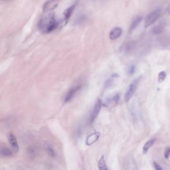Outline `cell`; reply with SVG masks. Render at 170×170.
Listing matches in <instances>:
<instances>
[{
    "mask_svg": "<svg viewBox=\"0 0 170 170\" xmlns=\"http://www.w3.org/2000/svg\"><path fill=\"white\" fill-rule=\"evenodd\" d=\"M162 11L161 9H157L150 13L146 17L145 22V27L147 28L155 23L161 16Z\"/></svg>",
    "mask_w": 170,
    "mask_h": 170,
    "instance_id": "cell-2",
    "label": "cell"
},
{
    "mask_svg": "<svg viewBox=\"0 0 170 170\" xmlns=\"http://www.w3.org/2000/svg\"><path fill=\"white\" fill-rule=\"evenodd\" d=\"M166 24L165 22H161L152 28L151 32L155 35H160L164 32L166 28Z\"/></svg>",
    "mask_w": 170,
    "mask_h": 170,
    "instance_id": "cell-7",
    "label": "cell"
},
{
    "mask_svg": "<svg viewBox=\"0 0 170 170\" xmlns=\"http://www.w3.org/2000/svg\"><path fill=\"white\" fill-rule=\"evenodd\" d=\"M8 139L13 149L15 152H18L19 151V145L15 136L12 133H9L8 135Z\"/></svg>",
    "mask_w": 170,
    "mask_h": 170,
    "instance_id": "cell-10",
    "label": "cell"
},
{
    "mask_svg": "<svg viewBox=\"0 0 170 170\" xmlns=\"http://www.w3.org/2000/svg\"><path fill=\"white\" fill-rule=\"evenodd\" d=\"M141 79V76L137 78L130 85L128 89H127V91L126 92L125 96H124V99L126 102L129 101L130 99L131 98V97H132L136 91L138 83H139Z\"/></svg>",
    "mask_w": 170,
    "mask_h": 170,
    "instance_id": "cell-3",
    "label": "cell"
},
{
    "mask_svg": "<svg viewBox=\"0 0 170 170\" xmlns=\"http://www.w3.org/2000/svg\"><path fill=\"white\" fill-rule=\"evenodd\" d=\"M142 19H143V17L141 16H139L137 17L136 18L134 19L132 23L131 24V25L130 26L129 28V32H132L133 31L136 29V28L138 27L139 24H140L141 22L142 21Z\"/></svg>",
    "mask_w": 170,
    "mask_h": 170,
    "instance_id": "cell-12",
    "label": "cell"
},
{
    "mask_svg": "<svg viewBox=\"0 0 170 170\" xmlns=\"http://www.w3.org/2000/svg\"><path fill=\"white\" fill-rule=\"evenodd\" d=\"M122 30L120 27H115L113 28L109 34V38L111 40H115L121 36Z\"/></svg>",
    "mask_w": 170,
    "mask_h": 170,
    "instance_id": "cell-11",
    "label": "cell"
},
{
    "mask_svg": "<svg viewBox=\"0 0 170 170\" xmlns=\"http://www.w3.org/2000/svg\"><path fill=\"white\" fill-rule=\"evenodd\" d=\"M157 45L161 49H170V38L167 35H163L157 39Z\"/></svg>",
    "mask_w": 170,
    "mask_h": 170,
    "instance_id": "cell-4",
    "label": "cell"
},
{
    "mask_svg": "<svg viewBox=\"0 0 170 170\" xmlns=\"http://www.w3.org/2000/svg\"><path fill=\"white\" fill-rule=\"evenodd\" d=\"M170 155V147H167L165 149V151L164 153V155L166 159L169 158Z\"/></svg>",
    "mask_w": 170,
    "mask_h": 170,
    "instance_id": "cell-22",
    "label": "cell"
},
{
    "mask_svg": "<svg viewBox=\"0 0 170 170\" xmlns=\"http://www.w3.org/2000/svg\"><path fill=\"white\" fill-rule=\"evenodd\" d=\"M46 152H47V153L51 157H54V152L53 150V148H51L50 146H49V145H46Z\"/></svg>",
    "mask_w": 170,
    "mask_h": 170,
    "instance_id": "cell-20",
    "label": "cell"
},
{
    "mask_svg": "<svg viewBox=\"0 0 170 170\" xmlns=\"http://www.w3.org/2000/svg\"><path fill=\"white\" fill-rule=\"evenodd\" d=\"M58 5V2L49 1H46L43 6V11L45 13L49 12L52 9H54Z\"/></svg>",
    "mask_w": 170,
    "mask_h": 170,
    "instance_id": "cell-8",
    "label": "cell"
},
{
    "mask_svg": "<svg viewBox=\"0 0 170 170\" xmlns=\"http://www.w3.org/2000/svg\"><path fill=\"white\" fill-rule=\"evenodd\" d=\"M135 71H136V67L134 65H131L130 66H129L127 69V72L130 76L133 75L135 73Z\"/></svg>",
    "mask_w": 170,
    "mask_h": 170,
    "instance_id": "cell-19",
    "label": "cell"
},
{
    "mask_svg": "<svg viewBox=\"0 0 170 170\" xmlns=\"http://www.w3.org/2000/svg\"><path fill=\"white\" fill-rule=\"evenodd\" d=\"M76 7V4H73L70 7H68L65 11L64 12V15L65 16V24L68 23V21L69 20L71 15L72 14L73 11H74V9Z\"/></svg>",
    "mask_w": 170,
    "mask_h": 170,
    "instance_id": "cell-13",
    "label": "cell"
},
{
    "mask_svg": "<svg viewBox=\"0 0 170 170\" xmlns=\"http://www.w3.org/2000/svg\"><path fill=\"white\" fill-rule=\"evenodd\" d=\"M154 167L156 170H163L161 168V166H160L158 163H157L156 162H154Z\"/></svg>",
    "mask_w": 170,
    "mask_h": 170,
    "instance_id": "cell-24",
    "label": "cell"
},
{
    "mask_svg": "<svg viewBox=\"0 0 170 170\" xmlns=\"http://www.w3.org/2000/svg\"><path fill=\"white\" fill-rule=\"evenodd\" d=\"M98 166L99 170H108V168H107L106 165L104 156L101 157L99 160L98 163Z\"/></svg>",
    "mask_w": 170,
    "mask_h": 170,
    "instance_id": "cell-16",
    "label": "cell"
},
{
    "mask_svg": "<svg viewBox=\"0 0 170 170\" xmlns=\"http://www.w3.org/2000/svg\"><path fill=\"white\" fill-rule=\"evenodd\" d=\"M166 72L164 71L160 72L158 74V81L159 83H162L166 78Z\"/></svg>",
    "mask_w": 170,
    "mask_h": 170,
    "instance_id": "cell-18",
    "label": "cell"
},
{
    "mask_svg": "<svg viewBox=\"0 0 170 170\" xmlns=\"http://www.w3.org/2000/svg\"><path fill=\"white\" fill-rule=\"evenodd\" d=\"M134 47V43L130 42L128 43H127V45H126V46L125 47V50H126L127 52H130V51H131L133 50Z\"/></svg>",
    "mask_w": 170,
    "mask_h": 170,
    "instance_id": "cell-21",
    "label": "cell"
},
{
    "mask_svg": "<svg viewBox=\"0 0 170 170\" xmlns=\"http://www.w3.org/2000/svg\"><path fill=\"white\" fill-rule=\"evenodd\" d=\"M100 136L99 132H94L88 136L86 140V144L88 146H90L93 143L96 142Z\"/></svg>",
    "mask_w": 170,
    "mask_h": 170,
    "instance_id": "cell-9",
    "label": "cell"
},
{
    "mask_svg": "<svg viewBox=\"0 0 170 170\" xmlns=\"http://www.w3.org/2000/svg\"><path fill=\"white\" fill-rule=\"evenodd\" d=\"M81 88V84H78V85H76V86L71 88L65 97V102H68L69 101L72 100V99L76 96V95L78 92V91H79Z\"/></svg>",
    "mask_w": 170,
    "mask_h": 170,
    "instance_id": "cell-5",
    "label": "cell"
},
{
    "mask_svg": "<svg viewBox=\"0 0 170 170\" xmlns=\"http://www.w3.org/2000/svg\"><path fill=\"white\" fill-rule=\"evenodd\" d=\"M102 106V101L101 99H98L96 103L95 104L92 113L91 114L90 121L91 123H92L96 118L97 115L100 112Z\"/></svg>",
    "mask_w": 170,
    "mask_h": 170,
    "instance_id": "cell-6",
    "label": "cell"
},
{
    "mask_svg": "<svg viewBox=\"0 0 170 170\" xmlns=\"http://www.w3.org/2000/svg\"><path fill=\"white\" fill-rule=\"evenodd\" d=\"M45 13V12H44ZM58 22L53 12L45 13L41 16L38 23V27L41 31L45 33L52 32L58 27Z\"/></svg>",
    "mask_w": 170,
    "mask_h": 170,
    "instance_id": "cell-1",
    "label": "cell"
},
{
    "mask_svg": "<svg viewBox=\"0 0 170 170\" xmlns=\"http://www.w3.org/2000/svg\"><path fill=\"white\" fill-rule=\"evenodd\" d=\"M1 154L4 157H10L12 155V152L9 149L3 148L1 150Z\"/></svg>",
    "mask_w": 170,
    "mask_h": 170,
    "instance_id": "cell-17",
    "label": "cell"
},
{
    "mask_svg": "<svg viewBox=\"0 0 170 170\" xmlns=\"http://www.w3.org/2000/svg\"><path fill=\"white\" fill-rule=\"evenodd\" d=\"M119 99H120V95H119V94L117 93L116 94L114 95L113 97H110V98H109L107 99L105 102V105L108 106L111 103L116 104L119 101Z\"/></svg>",
    "mask_w": 170,
    "mask_h": 170,
    "instance_id": "cell-15",
    "label": "cell"
},
{
    "mask_svg": "<svg viewBox=\"0 0 170 170\" xmlns=\"http://www.w3.org/2000/svg\"><path fill=\"white\" fill-rule=\"evenodd\" d=\"M113 83V80L112 79H109L107 80L105 83L106 87H109Z\"/></svg>",
    "mask_w": 170,
    "mask_h": 170,
    "instance_id": "cell-23",
    "label": "cell"
},
{
    "mask_svg": "<svg viewBox=\"0 0 170 170\" xmlns=\"http://www.w3.org/2000/svg\"><path fill=\"white\" fill-rule=\"evenodd\" d=\"M156 140V139L155 138L152 139L145 144L143 148V154L144 155L147 154L149 149L152 146L154 143H155Z\"/></svg>",
    "mask_w": 170,
    "mask_h": 170,
    "instance_id": "cell-14",
    "label": "cell"
},
{
    "mask_svg": "<svg viewBox=\"0 0 170 170\" xmlns=\"http://www.w3.org/2000/svg\"><path fill=\"white\" fill-rule=\"evenodd\" d=\"M167 12L168 14L170 15V6L168 7L167 9Z\"/></svg>",
    "mask_w": 170,
    "mask_h": 170,
    "instance_id": "cell-25",
    "label": "cell"
}]
</instances>
